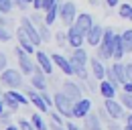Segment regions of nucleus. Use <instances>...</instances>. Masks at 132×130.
Instances as JSON below:
<instances>
[{
    "label": "nucleus",
    "mask_w": 132,
    "mask_h": 130,
    "mask_svg": "<svg viewBox=\"0 0 132 130\" xmlns=\"http://www.w3.org/2000/svg\"><path fill=\"white\" fill-rule=\"evenodd\" d=\"M12 2H14V6H16V8H20V10H27V6H29L24 0H12Z\"/></svg>",
    "instance_id": "40"
},
{
    "label": "nucleus",
    "mask_w": 132,
    "mask_h": 130,
    "mask_svg": "<svg viewBox=\"0 0 132 130\" xmlns=\"http://www.w3.org/2000/svg\"><path fill=\"white\" fill-rule=\"evenodd\" d=\"M104 108L108 110L110 118H114V120H122V118H126V108L122 106V102H116L114 98L104 100Z\"/></svg>",
    "instance_id": "8"
},
{
    "label": "nucleus",
    "mask_w": 132,
    "mask_h": 130,
    "mask_svg": "<svg viewBox=\"0 0 132 130\" xmlns=\"http://www.w3.org/2000/svg\"><path fill=\"white\" fill-rule=\"evenodd\" d=\"M126 124H132V112L126 114Z\"/></svg>",
    "instance_id": "50"
},
{
    "label": "nucleus",
    "mask_w": 132,
    "mask_h": 130,
    "mask_svg": "<svg viewBox=\"0 0 132 130\" xmlns=\"http://www.w3.org/2000/svg\"><path fill=\"white\" fill-rule=\"evenodd\" d=\"M41 114H43V112H39V110H37V112L31 116V122H33V126H35L37 130H49L47 122L43 120V116H41Z\"/></svg>",
    "instance_id": "26"
},
{
    "label": "nucleus",
    "mask_w": 132,
    "mask_h": 130,
    "mask_svg": "<svg viewBox=\"0 0 132 130\" xmlns=\"http://www.w3.org/2000/svg\"><path fill=\"white\" fill-rule=\"evenodd\" d=\"M59 6H61V4L57 2V4H53V6H51L49 10H45V16H43V18H45V22H47L49 27L57 20V18H59Z\"/></svg>",
    "instance_id": "25"
},
{
    "label": "nucleus",
    "mask_w": 132,
    "mask_h": 130,
    "mask_svg": "<svg viewBox=\"0 0 132 130\" xmlns=\"http://www.w3.org/2000/svg\"><path fill=\"white\" fill-rule=\"evenodd\" d=\"M16 39H18V45H20V47L24 49L27 53H31V55H33L35 51H37V47L33 45V41L29 39V35H27V32L22 31L20 27H18V31H16Z\"/></svg>",
    "instance_id": "21"
},
{
    "label": "nucleus",
    "mask_w": 132,
    "mask_h": 130,
    "mask_svg": "<svg viewBox=\"0 0 132 130\" xmlns=\"http://www.w3.org/2000/svg\"><path fill=\"white\" fill-rule=\"evenodd\" d=\"M33 8L35 10H43V0H33Z\"/></svg>",
    "instance_id": "47"
},
{
    "label": "nucleus",
    "mask_w": 132,
    "mask_h": 130,
    "mask_svg": "<svg viewBox=\"0 0 132 130\" xmlns=\"http://www.w3.org/2000/svg\"><path fill=\"white\" fill-rule=\"evenodd\" d=\"M41 96H43V100H45V102H47V106H55V100H53V98L49 96V94H47V90H45V92H41Z\"/></svg>",
    "instance_id": "38"
},
{
    "label": "nucleus",
    "mask_w": 132,
    "mask_h": 130,
    "mask_svg": "<svg viewBox=\"0 0 132 130\" xmlns=\"http://www.w3.org/2000/svg\"><path fill=\"white\" fill-rule=\"evenodd\" d=\"M122 92H128V94H132V81H124V83H122Z\"/></svg>",
    "instance_id": "44"
},
{
    "label": "nucleus",
    "mask_w": 132,
    "mask_h": 130,
    "mask_svg": "<svg viewBox=\"0 0 132 130\" xmlns=\"http://www.w3.org/2000/svg\"><path fill=\"white\" fill-rule=\"evenodd\" d=\"M89 69H92V75H94V79H106V73H108V67H106V63L100 59V57H92L89 59Z\"/></svg>",
    "instance_id": "14"
},
{
    "label": "nucleus",
    "mask_w": 132,
    "mask_h": 130,
    "mask_svg": "<svg viewBox=\"0 0 132 130\" xmlns=\"http://www.w3.org/2000/svg\"><path fill=\"white\" fill-rule=\"evenodd\" d=\"M106 4H108L110 8H116V6L120 4V0H106Z\"/></svg>",
    "instance_id": "48"
},
{
    "label": "nucleus",
    "mask_w": 132,
    "mask_h": 130,
    "mask_svg": "<svg viewBox=\"0 0 132 130\" xmlns=\"http://www.w3.org/2000/svg\"><path fill=\"white\" fill-rule=\"evenodd\" d=\"M116 92H118V87H116L110 79H102L98 83V94L104 98V100H108V98H116Z\"/></svg>",
    "instance_id": "20"
},
{
    "label": "nucleus",
    "mask_w": 132,
    "mask_h": 130,
    "mask_svg": "<svg viewBox=\"0 0 132 130\" xmlns=\"http://www.w3.org/2000/svg\"><path fill=\"white\" fill-rule=\"evenodd\" d=\"M61 92H63L71 102H77L79 98H83L81 96V85H79L77 81H73V79H65L63 81V83H61Z\"/></svg>",
    "instance_id": "10"
},
{
    "label": "nucleus",
    "mask_w": 132,
    "mask_h": 130,
    "mask_svg": "<svg viewBox=\"0 0 132 130\" xmlns=\"http://www.w3.org/2000/svg\"><path fill=\"white\" fill-rule=\"evenodd\" d=\"M122 41H124V51H126V53H132V29L122 32Z\"/></svg>",
    "instance_id": "28"
},
{
    "label": "nucleus",
    "mask_w": 132,
    "mask_h": 130,
    "mask_svg": "<svg viewBox=\"0 0 132 130\" xmlns=\"http://www.w3.org/2000/svg\"><path fill=\"white\" fill-rule=\"evenodd\" d=\"M35 57H37V65L47 73V75H51L53 73V67H55V63H53V59H51V55H47L45 51H35Z\"/></svg>",
    "instance_id": "16"
},
{
    "label": "nucleus",
    "mask_w": 132,
    "mask_h": 130,
    "mask_svg": "<svg viewBox=\"0 0 132 130\" xmlns=\"http://www.w3.org/2000/svg\"><path fill=\"white\" fill-rule=\"evenodd\" d=\"M4 96L12 98V100H14V102H18L20 106H27V104H31L29 96H27V94H20L18 90H8V92H4Z\"/></svg>",
    "instance_id": "24"
},
{
    "label": "nucleus",
    "mask_w": 132,
    "mask_h": 130,
    "mask_svg": "<svg viewBox=\"0 0 132 130\" xmlns=\"http://www.w3.org/2000/svg\"><path fill=\"white\" fill-rule=\"evenodd\" d=\"M6 67H8V59H6V55L0 51V71H4Z\"/></svg>",
    "instance_id": "39"
},
{
    "label": "nucleus",
    "mask_w": 132,
    "mask_h": 130,
    "mask_svg": "<svg viewBox=\"0 0 132 130\" xmlns=\"http://www.w3.org/2000/svg\"><path fill=\"white\" fill-rule=\"evenodd\" d=\"M102 37H104V27L102 25H94L89 32L85 35V41H87V45H92V47H98L100 43H102Z\"/></svg>",
    "instance_id": "19"
},
{
    "label": "nucleus",
    "mask_w": 132,
    "mask_h": 130,
    "mask_svg": "<svg viewBox=\"0 0 132 130\" xmlns=\"http://www.w3.org/2000/svg\"><path fill=\"white\" fill-rule=\"evenodd\" d=\"M14 53H16V59H18V67H20V71H22V75H31L35 71V67H37V63H35L33 59H31V53H27L24 49L18 45L16 49H14Z\"/></svg>",
    "instance_id": "5"
},
{
    "label": "nucleus",
    "mask_w": 132,
    "mask_h": 130,
    "mask_svg": "<svg viewBox=\"0 0 132 130\" xmlns=\"http://www.w3.org/2000/svg\"><path fill=\"white\" fill-rule=\"evenodd\" d=\"M51 59H53L55 67H57V69H61L67 77L75 75V69H73V63H71V59H69V57L61 55V53H53V55H51Z\"/></svg>",
    "instance_id": "9"
},
{
    "label": "nucleus",
    "mask_w": 132,
    "mask_h": 130,
    "mask_svg": "<svg viewBox=\"0 0 132 130\" xmlns=\"http://www.w3.org/2000/svg\"><path fill=\"white\" fill-rule=\"evenodd\" d=\"M106 128H108V130H124L122 126H120V124H118V120H114V118H112V120H108Z\"/></svg>",
    "instance_id": "36"
},
{
    "label": "nucleus",
    "mask_w": 132,
    "mask_h": 130,
    "mask_svg": "<svg viewBox=\"0 0 132 130\" xmlns=\"http://www.w3.org/2000/svg\"><path fill=\"white\" fill-rule=\"evenodd\" d=\"M4 108H6V106H4V100H2V98H0V114L4 112Z\"/></svg>",
    "instance_id": "51"
},
{
    "label": "nucleus",
    "mask_w": 132,
    "mask_h": 130,
    "mask_svg": "<svg viewBox=\"0 0 132 130\" xmlns=\"http://www.w3.org/2000/svg\"><path fill=\"white\" fill-rule=\"evenodd\" d=\"M53 100H55V110L61 114L63 118H73V102H71V100H69L61 90H59V92H55Z\"/></svg>",
    "instance_id": "4"
},
{
    "label": "nucleus",
    "mask_w": 132,
    "mask_h": 130,
    "mask_svg": "<svg viewBox=\"0 0 132 130\" xmlns=\"http://www.w3.org/2000/svg\"><path fill=\"white\" fill-rule=\"evenodd\" d=\"M4 130H20V128H18V124H8V126H4Z\"/></svg>",
    "instance_id": "49"
},
{
    "label": "nucleus",
    "mask_w": 132,
    "mask_h": 130,
    "mask_svg": "<svg viewBox=\"0 0 132 130\" xmlns=\"http://www.w3.org/2000/svg\"><path fill=\"white\" fill-rule=\"evenodd\" d=\"M18 128H20V130H37L33 126V122H31V120H24V118L18 120Z\"/></svg>",
    "instance_id": "34"
},
{
    "label": "nucleus",
    "mask_w": 132,
    "mask_h": 130,
    "mask_svg": "<svg viewBox=\"0 0 132 130\" xmlns=\"http://www.w3.org/2000/svg\"><path fill=\"white\" fill-rule=\"evenodd\" d=\"M24 2H27V4H33V0H24Z\"/></svg>",
    "instance_id": "53"
},
{
    "label": "nucleus",
    "mask_w": 132,
    "mask_h": 130,
    "mask_svg": "<svg viewBox=\"0 0 132 130\" xmlns=\"http://www.w3.org/2000/svg\"><path fill=\"white\" fill-rule=\"evenodd\" d=\"M65 128H67V130H81L77 124H75V122H65Z\"/></svg>",
    "instance_id": "46"
},
{
    "label": "nucleus",
    "mask_w": 132,
    "mask_h": 130,
    "mask_svg": "<svg viewBox=\"0 0 132 130\" xmlns=\"http://www.w3.org/2000/svg\"><path fill=\"white\" fill-rule=\"evenodd\" d=\"M75 18H77V8H75V4H73L71 0L61 2V6H59V20H61L65 27H71V25L75 22Z\"/></svg>",
    "instance_id": "6"
},
{
    "label": "nucleus",
    "mask_w": 132,
    "mask_h": 130,
    "mask_svg": "<svg viewBox=\"0 0 132 130\" xmlns=\"http://www.w3.org/2000/svg\"><path fill=\"white\" fill-rule=\"evenodd\" d=\"M2 100H4V106H6V110H10V112H16L18 108H20V104H18V102H14L12 98L4 96V94H2Z\"/></svg>",
    "instance_id": "30"
},
{
    "label": "nucleus",
    "mask_w": 132,
    "mask_h": 130,
    "mask_svg": "<svg viewBox=\"0 0 132 130\" xmlns=\"http://www.w3.org/2000/svg\"><path fill=\"white\" fill-rule=\"evenodd\" d=\"M12 39V35L8 31V27H4V25H0V43H8Z\"/></svg>",
    "instance_id": "32"
},
{
    "label": "nucleus",
    "mask_w": 132,
    "mask_h": 130,
    "mask_svg": "<svg viewBox=\"0 0 132 130\" xmlns=\"http://www.w3.org/2000/svg\"><path fill=\"white\" fill-rule=\"evenodd\" d=\"M106 79H110L116 87H120L124 81H128V79H126V65L122 63V61H114V63L108 67Z\"/></svg>",
    "instance_id": "2"
},
{
    "label": "nucleus",
    "mask_w": 132,
    "mask_h": 130,
    "mask_svg": "<svg viewBox=\"0 0 132 130\" xmlns=\"http://www.w3.org/2000/svg\"><path fill=\"white\" fill-rule=\"evenodd\" d=\"M69 59H71L73 67H87V65H89V55L85 53V49H83V47L73 49V53H71Z\"/></svg>",
    "instance_id": "18"
},
{
    "label": "nucleus",
    "mask_w": 132,
    "mask_h": 130,
    "mask_svg": "<svg viewBox=\"0 0 132 130\" xmlns=\"http://www.w3.org/2000/svg\"><path fill=\"white\" fill-rule=\"evenodd\" d=\"M124 130H132V124H126V126H124Z\"/></svg>",
    "instance_id": "52"
},
{
    "label": "nucleus",
    "mask_w": 132,
    "mask_h": 130,
    "mask_svg": "<svg viewBox=\"0 0 132 130\" xmlns=\"http://www.w3.org/2000/svg\"><path fill=\"white\" fill-rule=\"evenodd\" d=\"M126 55L124 51V41H122V35H114V49H112V59L114 61H122V57Z\"/></svg>",
    "instance_id": "22"
},
{
    "label": "nucleus",
    "mask_w": 132,
    "mask_h": 130,
    "mask_svg": "<svg viewBox=\"0 0 132 130\" xmlns=\"http://www.w3.org/2000/svg\"><path fill=\"white\" fill-rule=\"evenodd\" d=\"M83 43H85V35L75 25L67 27V45L71 49H77V47H83Z\"/></svg>",
    "instance_id": "11"
},
{
    "label": "nucleus",
    "mask_w": 132,
    "mask_h": 130,
    "mask_svg": "<svg viewBox=\"0 0 132 130\" xmlns=\"http://www.w3.org/2000/svg\"><path fill=\"white\" fill-rule=\"evenodd\" d=\"M0 2H2V0H0Z\"/></svg>",
    "instance_id": "55"
},
{
    "label": "nucleus",
    "mask_w": 132,
    "mask_h": 130,
    "mask_svg": "<svg viewBox=\"0 0 132 130\" xmlns=\"http://www.w3.org/2000/svg\"><path fill=\"white\" fill-rule=\"evenodd\" d=\"M98 116L102 118V120H108V118H110V114H108L106 108H100V110H98Z\"/></svg>",
    "instance_id": "42"
},
{
    "label": "nucleus",
    "mask_w": 132,
    "mask_h": 130,
    "mask_svg": "<svg viewBox=\"0 0 132 130\" xmlns=\"http://www.w3.org/2000/svg\"><path fill=\"white\" fill-rule=\"evenodd\" d=\"M24 94L29 96L31 104H33V106L39 110V112H43V114L49 112V106H47V102L43 100V96H41V92H39V90H35L33 85H31V87H27V92H24Z\"/></svg>",
    "instance_id": "12"
},
{
    "label": "nucleus",
    "mask_w": 132,
    "mask_h": 130,
    "mask_svg": "<svg viewBox=\"0 0 132 130\" xmlns=\"http://www.w3.org/2000/svg\"><path fill=\"white\" fill-rule=\"evenodd\" d=\"M73 25H75V27H77V29L83 32V35H87V32H89V29H92L96 22H94V16L89 14V12H79Z\"/></svg>",
    "instance_id": "17"
},
{
    "label": "nucleus",
    "mask_w": 132,
    "mask_h": 130,
    "mask_svg": "<svg viewBox=\"0 0 132 130\" xmlns=\"http://www.w3.org/2000/svg\"><path fill=\"white\" fill-rule=\"evenodd\" d=\"M0 98H2V92H0Z\"/></svg>",
    "instance_id": "54"
},
{
    "label": "nucleus",
    "mask_w": 132,
    "mask_h": 130,
    "mask_svg": "<svg viewBox=\"0 0 132 130\" xmlns=\"http://www.w3.org/2000/svg\"><path fill=\"white\" fill-rule=\"evenodd\" d=\"M92 112V100L89 98H79L77 102H73V118H85Z\"/></svg>",
    "instance_id": "13"
},
{
    "label": "nucleus",
    "mask_w": 132,
    "mask_h": 130,
    "mask_svg": "<svg viewBox=\"0 0 132 130\" xmlns=\"http://www.w3.org/2000/svg\"><path fill=\"white\" fill-rule=\"evenodd\" d=\"M120 102H122V106H124L128 112H132V94L122 92V94H120Z\"/></svg>",
    "instance_id": "29"
},
{
    "label": "nucleus",
    "mask_w": 132,
    "mask_h": 130,
    "mask_svg": "<svg viewBox=\"0 0 132 130\" xmlns=\"http://www.w3.org/2000/svg\"><path fill=\"white\" fill-rule=\"evenodd\" d=\"M51 130H67L65 128V124H57V122H53V120H51V126H49Z\"/></svg>",
    "instance_id": "43"
},
{
    "label": "nucleus",
    "mask_w": 132,
    "mask_h": 130,
    "mask_svg": "<svg viewBox=\"0 0 132 130\" xmlns=\"http://www.w3.org/2000/svg\"><path fill=\"white\" fill-rule=\"evenodd\" d=\"M114 29L112 27H106L104 29V37H102V43H100L98 51H96V57H100L102 61H108L112 59V49H114Z\"/></svg>",
    "instance_id": "1"
},
{
    "label": "nucleus",
    "mask_w": 132,
    "mask_h": 130,
    "mask_svg": "<svg viewBox=\"0 0 132 130\" xmlns=\"http://www.w3.org/2000/svg\"><path fill=\"white\" fill-rule=\"evenodd\" d=\"M59 0H43V10H49L53 4H57Z\"/></svg>",
    "instance_id": "41"
},
{
    "label": "nucleus",
    "mask_w": 132,
    "mask_h": 130,
    "mask_svg": "<svg viewBox=\"0 0 132 130\" xmlns=\"http://www.w3.org/2000/svg\"><path fill=\"white\" fill-rule=\"evenodd\" d=\"M14 8V2L12 0H2L0 2V14H10Z\"/></svg>",
    "instance_id": "31"
},
{
    "label": "nucleus",
    "mask_w": 132,
    "mask_h": 130,
    "mask_svg": "<svg viewBox=\"0 0 132 130\" xmlns=\"http://www.w3.org/2000/svg\"><path fill=\"white\" fill-rule=\"evenodd\" d=\"M55 43H57L59 47L67 45V32H63V31H57V32H55Z\"/></svg>",
    "instance_id": "33"
},
{
    "label": "nucleus",
    "mask_w": 132,
    "mask_h": 130,
    "mask_svg": "<svg viewBox=\"0 0 132 130\" xmlns=\"http://www.w3.org/2000/svg\"><path fill=\"white\" fill-rule=\"evenodd\" d=\"M126 79L128 81H132V61L128 65H126Z\"/></svg>",
    "instance_id": "45"
},
{
    "label": "nucleus",
    "mask_w": 132,
    "mask_h": 130,
    "mask_svg": "<svg viewBox=\"0 0 132 130\" xmlns=\"http://www.w3.org/2000/svg\"><path fill=\"white\" fill-rule=\"evenodd\" d=\"M10 110H4V112L0 114V124H4V126H8L10 124Z\"/></svg>",
    "instance_id": "35"
},
{
    "label": "nucleus",
    "mask_w": 132,
    "mask_h": 130,
    "mask_svg": "<svg viewBox=\"0 0 132 130\" xmlns=\"http://www.w3.org/2000/svg\"><path fill=\"white\" fill-rule=\"evenodd\" d=\"M51 120H53V122H57V124H65V122H63V116L57 112V110H55V112H51Z\"/></svg>",
    "instance_id": "37"
},
{
    "label": "nucleus",
    "mask_w": 132,
    "mask_h": 130,
    "mask_svg": "<svg viewBox=\"0 0 132 130\" xmlns=\"http://www.w3.org/2000/svg\"><path fill=\"white\" fill-rule=\"evenodd\" d=\"M31 85H33L35 90H39V92H45L47 90V73L39 65L35 67V71L31 73Z\"/></svg>",
    "instance_id": "15"
},
{
    "label": "nucleus",
    "mask_w": 132,
    "mask_h": 130,
    "mask_svg": "<svg viewBox=\"0 0 132 130\" xmlns=\"http://www.w3.org/2000/svg\"><path fill=\"white\" fill-rule=\"evenodd\" d=\"M20 29L29 35V39L33 41L35 47H39V45L43 43V39H41V35H39V29H37V25L31 20V16H22V18H20Z\"/></svg>",
    "instance_id": "7"
},
{
    "label": "nucleus",
    "mask_w": 132,
    "mask_h": 130,
    "mask_svg": "<svg viewBox=\"0 0 132 130\" xmlns=\"http://www.w3.org/2000/svg\"><path fill=\"white\" fill-rule=\"evenodd\" d=\"M118 14H120V18L132 22V4H120L118 6Z\"/></svg>",
    "instance_id": "27"
},
{
    "label": "nucleus",
    "mask_w": 132,
    "mask_h": 130,
    "mask_svg": "<svg viewBox=\"0 0 132 130\" xmlns=\"http://www.w3.org/2000/svg\"><path fill=\"white\" fill-rule=\"evenodd\" d=\"M0 81H2V85L10 87V90H18V87H22V71L6 67L4 71H0Z\"/></svg>",
    "instance_id": "3"
},
{
    "label": "nucleus",
    "mask_w": 132,
    "mask_h": 130,
    "mask_svg": "<svg viewBox=\"0 0 132 130\" xmlns=\"http://www.w3.org/2000/svg\"><path fill=\"white\" fill-rule=\"evenodd\" d=\"M83 122H85V130H102V118L98 116V112H89L83 118Z\"/></svg>",
    "instance_id": "23"
}]
</instances>
